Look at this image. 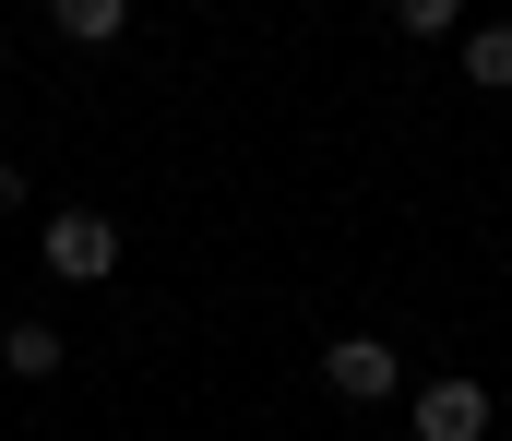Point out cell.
Instances as JSON below:
<instances>
[{
	"label": "cell",
	"mask_w": 512,
	"mask_h": 441,
	"mask_svg": "<svg viewBox=\"0 0 512 441\" xmlns=\"http://www.w3.org/2000/svg\"><path fill=\"white\" fill-rule=\"evenodd\" d=\"M417 441H489V382H417Z\"/></svg>",
	"instance_id": "cell-3"
},
{
	"label": "cell",
	"mask_w": 512,
	"mask_h": 441,
	"mask_svg": "<svg viewBox=\"0 0 512 441\" xmlns=\"http://www.w3.org/2000/svg\"><path fill=\"white\" fill-rule=\"evenodd\" d=\"M36 251H48V275H60V287H96V275H120V227H108L96 203H60Z\"/></svg>",
	"instance_id": "cell-1"
},
{
	"label": "cell",
	"mask_w": 512,
	"mask_h": 441,
	"mask_svg": "<svg viewBox=\"0 0 512 441\" xmlns=\"http://www.w3.org/2000/svg\"><path fill=\"white\" fill-rule=\"evenodd\" d=\"M393 36H453V0H393Z\"/></svg>",
	"instance_id": "cell-7"
},
{
	"label": "cell",
	"mask_w": 512,
	"mask_h": 441,
	"mask_svg": "<svg viewBox=\"0 0 512 441\" xmlns=\"http://www.w3.org/2000/svg\"><path fill=\"white\" fill-rule=\"evenodd\" d=\"M0 370H12V382H48V370H60V334H48V322H12V334H0Z\"/></svg>",
	"instance_id": "cell-5"
},
{
	"label": "cell",
	"mask_w": 512,
	"mask_h": 441,
	"mask_svg": "<svg viewBox=\"0 0 512 441\" xmlns=\"http://www.w3.org/2000/svg\"><path fill=\"white\" fill-rule=\"evenodd\" d=\"M322 382L346 406H382V394H405V358H393L382 334H346V346H322Z\"/></svg>",
	"instance_id": "cell-2"
},
{
	"label": "cell",
	"mask_w": 512,
	"mask_h": 441,
	"mask_svg": "<svg viewBox=\"0 0 512 441\" xmlns=\"http://www.w3.org/2000/svg\"><path fill=\"white\" fill-rule=\"evenodd\" d=\"M465 84L477 96H512V24H477L465 36Z\"/></svg>",
	"instance_id": "cell-4"
},
{
	"label": "cell",
	"mask_w": 512,
	"mask_h": 441,
	"mask_svg": "<svg viewBox=\"0 0 512 441\" xmlns=\"http://www.w3.org/2000/svg\"><path fill=\"white\" fill-rule=\"evenodd\" d=\"M120 24H131V0H60V36H72V48H108Z\"/></svg>",
	"instance_id": "cell-6"
}]
</instances>
